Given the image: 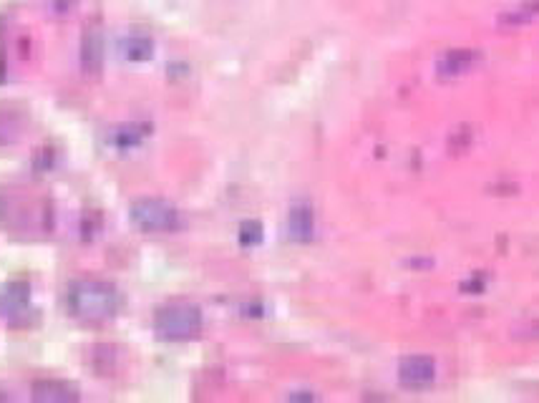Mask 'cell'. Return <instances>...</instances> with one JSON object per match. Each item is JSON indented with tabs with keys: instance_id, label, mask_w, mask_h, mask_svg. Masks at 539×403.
I'll list each match as a JSON object with an SVG mask.
<instances>
[{
	"instance_id": "cell-2",
	"label": "cell",
	"mask_w": 539,
	"mask_h": 403,
	"mask_svg": "<svg viewBox=\"0 0 539 403\" xmlns=\"http://www.w3.org/2000/svg\"><path fill=\"white\" fill-rule=\"evenodd\" d=\"M479 53L469 51V48H456V51L444 53L436 63V74L441 79H459V76L469 74L471 69H477Z\"/></svg>"
},
{
	"instance_id": "cell-3",
	"label": "cell",
	"mask_w": 539,
	"mask_h": 403,
	"mask_svg": "<svg viewBox=\"0 0 539 403\" xmlns=\"http://www.w3.org/2000/svg\"><path fill=\"white\" fill-rule=\"evenodd\" d=\"M197 325H199L197 313L189 308L172 310V313H169V318L164 320V330H167L172 338H187V335H192L194 330H197Z\"/></svg>"
},
{
	"instance_id": "cell-4",
	"label": "cell",
	"mask_w": 539,
	"mask_h": 403,
	"mask_svg": "<svg viewBox=\"0 0 539 403\" xmlns=\"http://www.w3.org/2000/svg\"><path fill=\"white\" fill-rule=\"evenodd\" d=\"M539 16V3H522L519 8L509 11L507 16L502 18L504 26H524V23L534 21Z\"/></svg>"
},
{
	"instance_id": "cell-1",
	"label": "cell",
	"mask_w": 539,
	"mask_h": 403,
	"mask_svg": "<svg viewBox=\"0 0 539 403\" xmlns=\"http://www.w3.org/2000/svg\"><path fill=\"white\" fill-rule=\"evenodd\" d=\"M398 378L406 388H429L436 381V361L429 356H409L398 366Z\"/></svg>"
}]
</instances>
